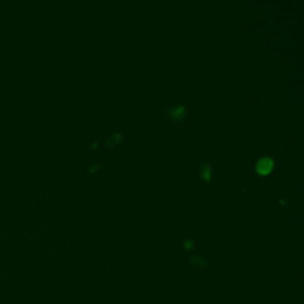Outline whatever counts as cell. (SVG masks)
<instances>
[{
  "label": "cell",
  "instance_id": "cell-1",
  "mask_svg": "<svg viewBox=\"0 0 304 304\" xmlns=\"http://www.w3.org/2000/svg\"><path fill=\"white\" fill-rule=\"evenodd\" d=\"M272 169H274V160L269 158V157L259 159V162L257 163V171L260 175H267V174L271 173Z\"/></svg>",
  "mask_w": 304,
  "mask_h": 304
}]
</instances>
